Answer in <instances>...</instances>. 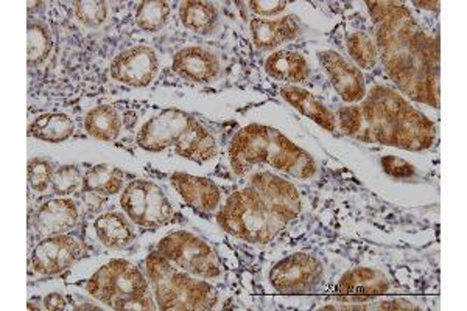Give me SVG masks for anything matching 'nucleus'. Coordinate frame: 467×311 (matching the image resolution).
I'll list each match as a JSON object with an SVG mask.
<instances>
[{"instance_id":"nucleus-24","label":"nucleus","mask_w":467,"mask_h":311,"mask_svg":"<svg viewBox=\"0 0 467 311\" xmlns=\"http://www.w3.org/2000/svg\"><path fill=\"white\" fill-rule=\"evenodd\" d=\"M122 170L117 169L114 165L99 164L90 167L83 176V193L97 196V198H107V196L117 195L123 189Z\"/></svg>"},{"instance_id":"nucleus-9","label":"nucleus","mask_w":467,"mask_h":311,"mask_svg":"<svg viewBox=\"0 0 467 311\" xmlns=\"http://www.w3.org/2000/svg\"><path fill=\"white\" fill-rule=\"evenodd\" d=\"M268 280L281 295H308L323 284L324 264L310 254H292L271 268Z\"/></svg>"},{"instance_id":"nucleus-18","label":"nucleus","mask_w":467,"mask_h":311,"mask_svg":"<svg viewBox=\"0 0 467 311\" xmlns=\"http://www.w3.org/2000/svg\"><path fill=\"white\" fill-rule=\"evenodd\" d=\"M389 288L391 284L382 271L374 268H354L343 275L338 285L335 286V295L365 301L387 295Z\"/></svg>"},{"instance_id":"nucleus-21","label":"nucleus","mask_w":467,"mask_h":311,"mask_svg":"<svg viewBox=\"0 0 467 311\" xmlns=\"http://www.w3.org/2000/svg\"><path fill=\"white\" fill-rule=\"evenodd\" d=\"M281 96L284 100L301 112L303 116L307 117L310 120L315 121L317 125L324 128L326 131L334 132L338 125H337V116L330 111L327 106H324L317 97L295 85L284 86L281 89Z\"/></svg>"},{"instance_id":"nucleus-13","label":"nucleus","mask_w":467,"mask_h":311,"mask_svg":"<svg viewBox=\"0 0 467 311\" xmlns=\"http://www.w3.org/2000/svg\"><path fill=\"white\" fill-rule=\"evenodd\" d=\"M251 185L261 193L271 211L284 222H293L301 213L303 201L290 181L270 171H257L251 176Z\"/></svg>"},{"instance_id":"nucleus-19","label":"nucleus","mask_w":467,"mask_h":311,"mask_svg":"<svg viewBox=\"0 0 467 311\" xmlns=\"http://www.w3.org/2000/svg\"><path fill=\"white\" fill-rule=\"evenodd\" d=\"M251 35L255 47L259 50H275L282 44L295 41L301 35V22L295 15L281 19H251Z\"/></svg>"},{"instance_id":"nucleus-26","label":"nucleus","mask_w":467,"mask_h":311,"mask_svg":"<svg viewBox=\"0 0 467 311\" xmlns=\"http://www.w3.org/2000/svg\"><path fill=\"white\" fill-rule=\"evenodd\" d=\"M85 130L100 142H114L122 132V119L114 106H97L86 114Z\"/></svg>"},{"instance_id":"nucleus-8","label":"nucleus","mask_w":467,"mask_h":311,"mask_svg":"<svg viewBox=\"0 0 467 311\" xmlns=\"http://www.w3.org/2000/svg\"><path fill=\"white\" fill-rule=\"evenodd\" d=\"M120 206L128 218L145 229H160L173 222L175 211L160 185L136 180L123 189Z\"/></svg>"},{"instance_id":"nucleus-3","label":"nucleus","mask_w":467,"mask_h":311,"mask_svg":"<svg viewBox=\"0 0 467 311\" xmlns=\"http://www.w3.org/2000/svg\"><path fill=\"white\" fill-rule=\"evenodd\" d=\"M229 162L239 176L250 173L257 165H268L296 180H310L317 174L312 154L297 147L276 128L259 123L242 128L234 136Z\"/></svg>"},{"instance_id":"nucleus-37","label":"nucleus","mask_w":467,"mask_h":311,"mask_svg":"<svg viewBox=\"0 0 467 311\" xmlns=\"http://www.w3.org/2000/svg\"><path fill=\"white\" fill-rule=\"evenodd\" d=\"M66 299L59 293H50L44 297V308L48 311L66 310Z\"/></svg>"},{"instance_id":"nucleus-33","label":"nucleus","mask_w":467,"mask_h":311,"mask_svg":"<svg viewBox=\"0 0 467 311\" xmlns=\"http://www.w3.org/2000/svg\"><path fill=\"white\" fill-rule=\"evenodd\" d=\"M55 169L50 161L44 158H32L28 161V185L33 192L44 193L52 185Z\"/></svg>"},{"instance_id":"nucleus-12","label":"nucleus","mask_w":467,"mask_h":311,"mask_svg":"<svg viewBox=\"0 0 467 311\" xmlns=\"http://www.w3.org/2000/svg\"><path fill=\"white\" fill-rule=\"evenodd\" d=\"M158 70H160L158 57L153 48L147 46H136L119 53L116 58L112 59L111 67H109L112 78L130 88L149 86L158 75Z\"/></svg>"},{"instance_id":"nucleus-5","label":"nucleus","mask_w":467,"mask_h":311,"mask_svg":"<svg viewBox=\"0 0 467 311\" xmlns=\"http://www.w3.org/2000/svg\"><path fill=\"white\" fill-rule=\"evenodd\" d=\"M217 223L224 233L253 244H268L287 226L251 184L229 196Z\"/></svg>"},{"instance_id":"nucleus-17","label":"nucleus","mask_w":467,"mask_h":311,"mask_svg":"<svg viewBox=\"0 0 467 311\" xmlns=\"http://www.w3.org/2000/svg\"><path fill=\"white\" fill-rule=\"evenodd\" d=\"M171 181L181 198L193 211L211 213V212L217 211V207L220 206L222 192L218 189V185L209 178L176 171L171 174Z\"/></svg>"},{"instance_id":"nucleus-14","label":"nucleus","mask_w":467,"mask_h":311,"mask_svg":"<svg viewBox=\"0 0 467 311\" xmlns=\"http://www.w3.org/2000/svg\"><path fill=\"white\" fill-rule=\"evenodd\" d=\"M318 59L337 94L346 103H357L367 97V83L361 70L335 50H323Z\"/></svg>"},{"instance_id":"nucleus-20","label":"nucleus","mask_w":467,"mask_h":311,"mask_svg":"<svg viewBox=\"0 0 467 311\" xmlns=\"http://www.w3.org/2000/svg\"><path fill=\"white\" fill-rule=\"evenodd\" d=\"M175 151L181 158L202 164L217 156L218 148L213 134L197 119H192L186 131L178 139Z\"/></svg>"},{"instance_id":"nucleus-11","label":"nucleus","mask_w":467,"mask_h":311,"mask_svg":"<svg viewBox=\"0 0 467 311\" xmlns=\"http://www.w3.org/2000/svg\"><path fill=\"white\" fill-rule=\"evenodd\" d=\"M192 119L193 117L180 109H165L151 117L139 130L136 139L139 147L150 153H160L169 147H175Z\"/></svg>"},{"instance_id":"nucleus-38","label":"nucleus","mask_w":467,"mask_h":311,"mask_svg":"<svg viewBox=\"0 0 467 311\" xmlns=\"http://www.w3.org/2000/svg\"><path fill=\"white\" fill-rule=\"evenodd\" d=\"M414 5L424 8V10H440V2H414Z\"/></svg>"},{"instance_id":"nucleus-2","label":"nucleus","mask_w":467,"mask_h":311,"mask_svg":"<svg viewBox=\"0 0 467 311\" xmlns=\"http://www.w3.org/2000/svg\"><path fill=\"white\" fill-rule=\"evenodd\" d=\"M360 111L363 130L357 139L361 142L407 151H424L435 143V123L387 86H374L363 98Z\"/></svg>"},{"instance_id":"nucleus-15","label":"nucleus","mask_w":467,"mask_h":311,"mask_svg":"<svg viewBox=\"0 0 467 311\" xmlns=\"http://www.w3.org/2000/svg\"><path fill=\"white\" fill-rule=\"evenodd\" d=\"M80 222V211L75 201L64 196L46 201L33 213L32 226L39 237L61 235L72 231Z\"/></svg>"},{"instance_id":"nucleus-23","label":"nucleus","mask_w":467,"mask_h":311,"mask_svg":"<svg viewBox=\"0 0 467 311\" xmlns=\"http://www.w3.org/2000/svg\"><path fill=\"white\" fill-rule=\"evenodd\" d=\"M265 72L273 79L297 85V83H304L310 77V64L299 53L292 50H279V52L271 53L265 59Z\"/></svg>"},{"instance_id":"nucleus-16","label":"nucleus","mask_w":467,"mask_h":311,"mask_svg":"<svg viewBox=\"0 0 467 311\" xmlns=\"http://www.w3.org/2000/svg\"><path fill=\"white\" fill-rule=\"evenodd\" d=\"M171 67L181 78L195 85L211 83L222 72V64L217 55L197 46L181 48L180 52H176Z\"/></svg>"},{"instance_id":"nucleus-6","label":"nucleus","mask_w":467,"mask_h":311,"mask_svg":"<svg viewBox=\"0 0 467 311\" xmlns=\"http://www.w3.org/2000/svg\"><path fill=\"white\" fill-rule=\"evenodd\" d=\"M86 290L94 299L117 311H153L158 308L150 293V282L136 264L114 259L97 269Z\"/></svg>"},{"instance_id":"nucleus-1","label":"nucleus","mask_w":467,"mask_h":311,"mask_svg":"<svg viewBox=\"0 0 467 311\" xmlns=\"http://www.w3.org/2000/svg\"><path fill=\"white\" fill-rule=\"evenodd\" d=\"M376 24L383 67L399 89L424 105L440 108V43L413 13L398 2H367Z\"/></svg>"},{"instance_id":"nucleus-7","label":"nucleus","mask_w":467,"mask_h":311,"mask_svg":"<svg viewBox=\"0 0 467 311\" xmlns=\"http://www.w3.org/2000/svg\"><path fill=\"white\" fill-rule=\"evenodd\" d=\"M156 251L178 268L200 279H218L223 275L213 249L202 238L187 231H178L161 238Z\"/></svg>"},{"instance_id":"nucleus-25","label":"nucleus","mask_w":467,"mask_h":311,"mask_svg":"<svg viewBox=\"0 0 467 311\" xmlns=\"http://www.w3.org/2000/svg\"><path fill=\"white\" fill-rule=\"evenodd\" d=\"M75 125L63 112L41 114L30 123L28 136L47 143H63L74 136Z\"/></svg>"},{"instance_id":"nucleus-34","label":"nucleus","mask_w":467,"mask_h":311,"mask_svg":"<svg viewBox=\"0 0 467 311\" xmlns=\"http://www.w3.org/2000/svg\"><path fill=\"white\" fill-rule=\"evenodd\" d=\"M337 125L350 138H358L363 130V116L360 106H343L337 112Z\"/></svg>"},{"instance_id":"nucleus-31","label":"nucleus","mask_w":467,"mask_h":311,"mask_svg":"<svg viewBox=\"0 0 467 311\" xmlns=\"http://www.w3.org/2000/svg\"><path fill=\"white\" fill-rule=\"evenodd\" d=\"M74 15L81 26L99 28L107 22L109 6L103 0H80L74 2Z\"/></svg>"},{"instance_id":"nucleus-29","label":"nucleus","mask_w":467,"mask_h":311,"mask_svg":"<svg viewBox=\"0 0 467 311\" xmlns=\"http://www.w3.org/2000/svg\"><path fill=\"white\" fill-rule=\"evenodd\" d=\"M171 5L162 0H144L136 8V24L140 30L156 33L162 30L171 19Z\"/></svg>"},{"instance_id":"nucleus-30","label":"nucleus","mask_w":467,"mask_h":311,"mask_svg":"<svg viewBox=\"0 0 467 311\" xmlns=\"http://www.w3.org/2000/svg\"><path fill=\"white\" fill-rule=\"evenodd\" d=\"M346 47L352 61L360 69L371 70L379 59L378 46L365 32H352L346 36Z\"/></svg>"},{"instance_id":"nucleus-28","label":"nucleus","mask_w":467,"mask_h":311,"mask_svg":"<svg viewBox=\"0 0 467 311\" xmlns=\"http://www.w3.org/2000/svg\"><path fill=\"white\" fill-rule=\"evenodd\" d=\"M54 50V37L46 22L30 19L27 24V64L30 69H36L47 61Z\"/></svg>"},{"instance_id":"nucleus-27","label":"nucleus","mask_w":467,"mask_h":311,"mask_svg":"<svg viewBox=\"0 0 467 311\" xmlns=\"http://www.w3.org/2000/svg\"><path fill=\"white\" fill-rule=\"evenodd\" d=\"M218 8L211 2L187 0L180 5L181 24L198 35H211L218 26Z\"/></svg>"},{"instance_id":"nucleus-39","label":"nucleus","mask_w":467,"mask_h":311,"mask_svg":"<svg viewBox=\"0 0 467 311\" xmlns=\"http://www.w3.org/2000/svg\"><path fill=\"white\" fill-rule=\"evenodd\" d=\"M77 310H100L99 306H89V304H86V306H77Z\"/></svg>"},{"instance_id":"nucleus-35","label":"nucleus","mask_w":467,"mask_h":311,"mask_svg":"<svg viewBox=\"0 0 467 311\" xmlns=\"http://www.w3.org/2000/svg\"><path fill=\"white\" fill-rule=\"evenodd\" d=\"M380 164H382L385 173L393 176V178H398V180H409L416 174L413 165L407 162L405 159L398 158V156H385L380 161Z\"/></svg>"},{"instance_id":"nucleus-36","label":"nucleus","mask_w":467,"mask_h":311,"mask_svg":"<svg viewBox=\"0 0 467 311\" xmlns=\"http://www.w3.org/2000/svg\"><path fill=\"white\" fill-rule=\"evenodd\" d=\"M285 0H253L250 2L251 10L261 17L277 16L287 8Z\"/></svg>"},{"instance_id":"nucleus-32","label":"nucleus","mask_w":467,"mask_h":311,"mask_svg":"<svg viewBox=\"0 0 467 311\" xmlns=\"http://www.w3.org/2000/svg\"><path fill=\"white\" fill-rule=\"evenodd\" d=\"M83 185V174L77 165H61L55 170L52 178V191L57 196H67L78 191Z\"/></svg>"},{"instance_id":"nucleus-10","label":"nucleus","mask_w":467,"mask_h":311,"mask_svg":"<svg viewBox=\"0 0 467 311\" xmlns=\"http://www.w3.org/2000/svg\"><path fill=\"white\" fill-rule=\"evenodd\" d=\"M85 249L69 233L44 237L33 248L30 264L35 273L41 275H59L80 262Z\"/></svg>"},{"instance_id":"nucleus-22","label":"nucleus","mask_w":467,"mask_h":311,"mask_svg":"<svg viewBox=\"0 0 467 311\" xmlns=\"http://www.w3.org/2000/svg\"><path fill=\"white\" fill-rule=\"evenodd\" d=\"M131 220L122 215L120 212H107L103 215L97 216L94 222V231L103 246L109 249H125L134 242V233Z\"/></svg>"},{"instance_id":"nucleus-4","label":"nucleus","mask_w":467,"mask_h":311,"mask_svg":"<svg viewBox=\"0 0 467 311\" xmlns=\"http://www.w3.org/2000/svg\"><path fill=\"white\" fill-rule=\"evenodd\" d=\"M145 273L162 311H207L218 304V291L206 280L178 268L158 251L145 259Z\"/></svg>"}]
</instances>
